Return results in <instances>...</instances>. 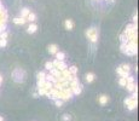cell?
<instances>
[{
  "instance_id": "obj_20",
  "label": "cell",
  "mask_w": 139,
  "mask_h": 121,
  "mask_svg": "<svg viewBox=\"0 0 139 121\" xmlns=\"http://www.w3.org/2000/svg\"><path fill=\"white\" fill-rule=\"evenodd\" d=\"M45 68L47 69V70H50V69L53 68V64H52V62H46V64H45Z\"/></svg>"
},
{
  "instance_id": "obj_14",
  "label": "cell",
  "mask_w": 139,
  "mask_h": 121,
  "mask_svg": "<svg viewBox=\"0 0 139 121\" xmlns=\"http://www.w3.org/2000/svg\"><path fill=\"white\" fill-rule=\"evenodd\" d=\"M126 87H127V90L128 91H131V92H133V91L137 90V86L134 85V82H128V84L126 85Z\"/></svg>"
},
{
  "instance_id": "obj_23",
  "label": "cell",
  "mask_w": 139,
  "mask_h": 121,
  "mask_svg": "<svg viewBox=\"0 0 139 121\" xmlns=\"http://www.w3.org/2000/svg\"><path fill=\"white\" fill-rule=\"evenodd\" d=\"M62 104H63V101L62 99H56V105L57 107H60Z\"/></svg>"
},
{
  "instance_id": "obj_13",
  "label": "cell",
  "mask_w": 139,
  "mask_h": 121,
  "mask_svg": "<svg viewBox=\"0 0 139 121\" xmlns=\"http://www.w3.org/2000/svg\"><path fill=\"white\" fill-rule=\"evenodd\" d=\"M29 12H30V10H29L28 7L22 8V11H21V17H23V18H27V16L29 15Z\"/></svg>"
},
{
  "instance_id": "obj_8",
  "label": "cell",
  "mask_w": 139,
  "mask_h": 121,
  "mask_svg": "<svg viewBox=\"0 0 139 121\" xmlns=\"http://www.w3.org/2000/svg\"><path fill=\"white\" fill-rule=\"evenodd\" d=\"M109 102V97L105 96V94H102V96H99V103L102 105H105Z\"/></svg>"
},
{
  "instance_id": "obj_18",
  "label": "cell",
  "mask_w": 139,
  "mask_h": 121,
  "mask_svg": "<svg viewBox=\"0 0 139 121\" xmlns=\"http://www.w3.org/2000/svg\"><path fill=\"white\" fill-rule=\"evenodd\" d=\"M119 84L121 85V86H125L126 87V85H127V80H126V77H121L119 81Z\"/></svg>"
},
{
  "instance_id": "obj_6",
  "label": "cell",
  "mask_w": 139,
  "mask_h": 121,
  "mask_svg": "<svg viewBox=\"0 0 139 121\" xmlns=\"http://www.w3.org/2000/svg\"><path fill=\"white\" fill-rule=\"evenodd\" d=\"M64 25H65V29L72 30V29L74 28V22H73L72 20H67L65 22H64Z\"/></svg>"
},
{
  "instance_id": "obj_22",
  "label": "cell",
  "mask_w": 139,
  "mask_h": 121,
  "mask_svg": "<svg viewBox=\"0 0 139 121\" xmlns=\"http://www.w3.org/2000/svg\"><path fill=\"white\" fill-rule=\"evenodd\" d=\"M7 32H3L1 33V34H0V39H6V38H7Z\"/></svg>"
},
{
  "instance_id": "obj_16",
  "label": "cell",
  "mask_w": 139,
  "mask_h": 121,
  "mask_svg": "<svg viewBox=\"0 0 139 121\" xmlns=\"http://www.w3.org/2000/svg\"><path fill=\"white\" fill-rule=\"evenodd\" d=\"M68 70H69V73L72 74V75H76V73H77V68L76 67H70V68H68Z\"/></svg>"
},
{
  "instance_id": "obj_3",
  "label": "cell",
  "mask_w": 139,
  "mask_h": 121,
  "mask_svg": "<svg viewBox=\"0 0 139 121\" xmlns=\"http://www.w3.org/2000/svg\"><path fill=\"white\" fill-rule=\"evenodd\" d=\"M116 72H117V74H119L121 77H127L128 76V73H129V65H128V64L120 65Z\"/></svg>"
},
{
  "instance_id": "obj_10",
  "label": "cell",
  "mask_w": 139,
  "mask_h": 121,
  "mask_svg": "<svg viewBox=\"0 0 139 121\" xmlns=\"http://www.w3.org/2000/svg\"><path fill=\"white\" fill-rule=\"evenodd\" d=\"M94 79H95V75L93 73H87L86 74V81L87 82H92V81H94Z\"/></svg>"
},
{
  "instance_id": "obj_19",
  "label": "cell",
  "mask_w": 139,
  "mask_h": 121,
  "mask_svg": "<svg viewBox=\"0 0 139 121\" xmlns=\"http://www.w3.org/2000/svg\"><path fill=\"white\" fill-rule=\"evenodd\" d=\"M7 45V40L6 39H0V47H5Z\"/></svg>"
},
{
  "instance_id": "obj_1",
  "label": "cell",
  "mask_w": 139,
  "mask_h": 121,
  "mask_svg": "<svg viewBox=\"0 0 139 121\" xmlns=\"http://www.w3.org/2000/svg\"><path fill=\"white\" fill-rule=\"evenodd\" d=\"M12 77H13V80L17 81V82H22L24 81V77H25V73H24L23 69L21 68H16L12 73Z\"/></svg>"
},
{
  "instance_id": "obj_15",
  "label": "cell",
  "mask_w": 139,
  "mask_h": 121,
  "mask_svg": "<svg viewBox=\"0 0 139 121\" xmlns=\"http://www.w3.org/2000/svg\"><path fill=\"white\" fill-rule=\"evenodd\" d=\"M55 55H56V58H57L58 60H64V57H65V55H64L63 52H60V51H57Z\"/></svg>"
},
{
  "instance_id": "obj_21",
  "label": "cell",
  "mask_w": 139,
  "mask_h": 121,
  "mask_svg": "<svg viewBox=\"0 0 139 121\" xmlns=\"http://www.w3.org/2000/svg\"><path fill=\"white\" fill-rule=\"evenodd\" d=\"M70 119L72 117H70V115H68V114H64L63 116H62V120L63 121H70Z\"/></svg>"
},
{
  "instance_id": "obj_11",
  "label": "cell",
  "mask_w": 139,
  "mask_h": 121,
  "mask_svg": "<svg viewBox=\"0 0 139 121\" xmlns=\"http://www.w3.org/2000/svg\"><path fill=\"white\" fill-rule=\"evenodd\" d=\"M57 51H58V46H57V45L52 44V45L48 46V52H50V53H56Z\"/></svg>"
},
{
  "instance_id": "obj_7",
  "label": "cell",
  "mask_w": 139,
  "mask_h": 121,
  "mask_svg": "<svg viewBox=\"0 0 139 121\" xmlns=\"http://www.w3.org/2000/svg\"><path fill=\"white\" fill-rule=\"evenodd\" d=\"M25 22H27V20L23 18V17H16V18H13V23L15 24H21V25H22V24H24Z\"/></svg>"
},
{
  "instance_id": "obj_5",
  "label": "cell",
  "mask_w": 139,
  "mask_h": 121,
  "mask_svg": "<svg viewBox=\"0 0 139 121\" xmlns=\"http://www.w3.org/2000/svg\"><path fill=\"white\" fill-rule=\"evenodd\" d=\"M125 34H127V35H135V34H137V24L135 23L128 24L127 27H126Z\"/></svg>"
},
{
  "instance_id": "obj_9",
  "label": "cell",
  "mask_w": 139,
  "mask_h": 121,
  "mask_svg": "<svg viewBox=\"0 0 139 121\" xmlns=\"http://www.w3.org/2000/svg\"><path fill=\"white\" fill-rule=\"evenodd\" d=\"M36 29H38V25H36L35 23H32L29 27H28L27 29V32L29 33V34H33V33H35L36 32Z\"/></svg>"
},
{
  "instance_id": "obj_24",
  "label": "cell",
  "mask_w": 139,
  "mask_h": 121,
  "mask_svg": "<svg viewBox=\"0 0 139 121\" xmlns=\"http://www.w3.org/2000/svg\"><path fill=\"white\" fill-rule=\"evenodd\" d=\"M110 1H111V3H114V1H115V0H110Z\"/></svg>"
},
{
  "instance_id": "obj_17",
  "label": "cell",
  "mask_w": 139,
  "mask_h": 121,
  "mask_svg": "<svg viewBox=\"0 0 139 121\" xmlns=\"http://www.w3.org/2000/svg\"><path fill=\"white\" fill-rule=\"evenodd\" d=\"M45 76H46V73H44V72L38 73V80H44Z\"/></svg>"
},
{
  "instance_id": "obj_4",
  "label": "cell",
  "mask_w": 139,
  "mask_h": 121,
  "mask_svg": "<svg viewBox=\"0 0 139 121\" xmlns=\"http://www.w3.org/2000/svg\"><path fill=\"white\" fill-rule=\"evenodd\" d=\"M125 104L127 105L128 110H133V109L137 108V99L132 98V97H129V98H126V99H125Z\"/></svg>"
},
{
  "instance_id": "obj_12",
  "label": "cell",
  "mask_w": 139,
  "mask_h": 121,
  "mask_svg": "<svg viewBox=\"0 0 139 121\" xmlns=\"http://www.w3.org/2000/svg\"><path fill=\"white\" fill-rule=\"evenodd\" d=\"M27 21H29V22H34V21L36 20V15L34 13V12H29V15L27 16V18H25Z\"/></svg>"
},
{
  "instance_id": "obj_2",
  "label": "cell",
  "mask_w": 139,
  "mask_h": 121,
  "mask_svg": "<svg viewBox=\"0 0 139 121\" xmlns=\"http://www.w3.org/2000/svg\"><path fill=\"white\" fill-rule=\"evenodd\" d=\"M86 35H87V38L90 39V41H91L92 44L94 45L95 42H97V40H98V29H97V28H90V29H87Z\"/></svg>"
}]
</instances>
